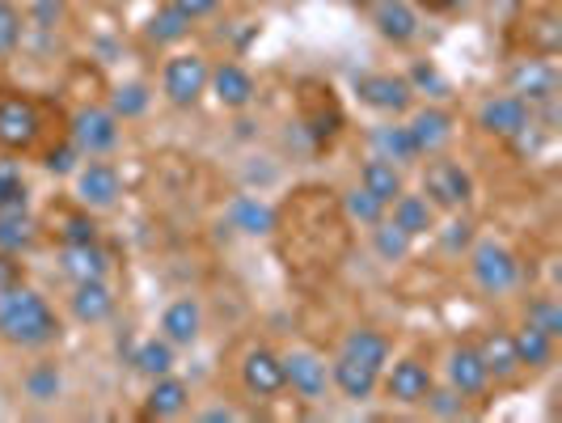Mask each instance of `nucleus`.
I'll use <instances>...</instances> for the list:
<instances>
[{"instance_id":"nucleus-22","label":"nucleus","mask_w":562,"mask_h":423,"mask_svg":"<svg viewBox=\"0 0 562 423\" xmlns=\"http://www.w3.org/2000/svg\"><path fill=\"white\" fill-rule=\"evenodd\" d=\"M191 411V386L166 372V377H153L148 381V394H144V420H182Z\"/></svg>"},{"instance_id":"nucleus-13","label":"nucleus","mask_w":562,"mask_h":423,"mask_svg":"<svg viewBox=\"0 0 562 423\" xmlns=\"http://www.w3.org/2000/svg\"><path fill=\"white\" fill-rule=\"evenodd\" d=\"M368 26L376 30L390 47H411L423 34V13L411 4V0H372L364 4Z\"/></svg>"},{"instance_id":"nucleus-38","label":"nucleus","mask_w":562,"mask_h":423,"mask_svg":"<svg viewBox=\"0 0 562 423\" xmlns=\"http://www.w3.org/2000/svg\"><path fill=\"white\" fill-rule=\"evenodd\" d=\"M452 221L445 229L436 225L431 229V237L440 242V251L445 254H461V251H470L474 246V221L470 216H461V212H449Z\"/></svg>"},{"instance_id":"nucleus-4","label":"nucleus","mask_w":562,"mask_h":423,"mask_svg":"<svg viewBox=\"0 0 562 423\" xmlns=\"http://www.w3.org/2000/svg\"><path fill=\"white\" fill-rule=\"evenodd\" d=\"M207 77H212V59L203 52H173L161 64V98L173 111H195L207 98Z\"/></svg>"},{"instance_id":"nucleus-32","label":"nucleus","mask_w":562,"mask_h":423,"mask_svg":"<svg viewBox=\"0 0 562 423\" xmlns=\"http://www.w3.org/2000/svg\"><path fill=\"white\" fill-rule=\"evenodd\" d=\"M368 246H372V254L381 258V263H406L411 254H415V237L406 233V229H397L390 216H381L376 225L368 229Z\"/></svg>"},{"instance_id":"nucleus-16","label":"nucleus","mask_w":562,"mask_h":423,"mask_svg":"<svg viewBox=\"0 0 562 423\" xmlns=\"http://www.w3.org/2000/svg\"><path fill=\"white\" fill-rule=\"evenodd\" d=\"M207 93L221 111H250L254 98H258V81L246 64L237 59H221L212 64V77H207Z\"/></svg>"},{"instance_id":"nucleus-42","label":"nucleus","mask_w":562,"mask_h":423,"mask_svg":"<svg viewBox=\"0 0 562 423\" xmlns=\"http://www.w3.org/2000/svg\"><path fill=\"white\" fill-rule=\"evenodd\" d=\"M30 203V187L22 178L18 162H0V208H26Z\"/></svg>"},{"instance_id":"nucleus-21","label":"nucleus","mask_w":562,"mask_h":423,"mask_svg":"<svg viewBox=\"0 0 562 423\" xmlns=\"http://www.w3.org/2000/svg\"><path fill=\"white\" fill-rule=\"evenodd\" d=\"M330 390H338V394L347 398V402H356V407H364V402H372V398L381 394V372L338 352L335 360H330Z\"/></svg>"},{"instance_id":"nucleus-28","label":"nucleus","mask_w":562,"mask_h":423,"mask_svg":"<svg viewBox=\"0 0 562 423\" xmlns=\"http://www.w3.org/2000/svg\"><path fill=\"white\" fill-rule=\"evenodd\" d=\"M191 30H195V22H191L187 13H178L166 0V4H157L153 18L144 22V43H148V47H161V52H166V47H182V43L191 38Z\"/></svg>"},{"instance_id":"nucleus-2","label":"nucleus","mask_w":562,"mask_h":423,"mask_svg":"<svg viewBox=\"0 0 562 423\" xmlns=\"http://www.w3.org/2000/svg\"><path fill=\"white\" fill-rule=\"evenodd\" d=\"M465 267H470V280L482 297H507L525 280L520 254L504 246L499 237H474V246L465 251Z\"/></svg>"},{"instance_id":"nucleus-27","label":"nucleus","mask_w":562,"mask_h":423,"mask_svg":"<svg viewBox=\"0 0 562 423\" xmlns=\"http://www.w3.org/2000/svg\"><path fill=\"white\" fill-rule=\"evenodd\" d=\"M342 356H351V360H360L368 368H381L394 360V343L385 331H376V326H351L347 335H342V347H338Z\"/></svg>"},{"instance_id":"nucleus-8","label":"nucleus","mask_w":562,"mask_h":423,"mask_svg":"<svg viewBox=\"0 0 562 423\" xmlns=\"http://www.w3.org/2000/svg\"><path fill=\"white\" fill-rule=\"evenodd\" d=\"M474 123H479L482 136H495V141H520V136L537 123V111L525 102V98H516L512 89H504V93L482 98Z\"/></svg>"},{"instance_id":"nucleus-46","label":"nucleus","mask_w":562,"mask_h":423,"mask_svg":"<svg viewBox=\"0 0 562 423\" xmlns=\"http://www.w3.org/2000/svg\"><path fill=\"white\" fill-rule=\"evenodd\" d=\"M199 423H237L241 420V411L233 407V402H212V407H203V411H195Z\"/></svg>"},{"instance_id":"nucleus-19","label":"nucleus","mask_w":562,"mask_h":423,"mask_svg":"<svg viewBox=\"0 0 562 423\" xmlns=\"http://www.w3.org/2000/svg\"><path fill=\"white\" fill-rule=\"evenodd\" d=\"M157 335L169 338L173 347H195L199 338H203V301L199 297H173L161 310Z\"/></svg>"},{"instance_id":"nucleus-14","label":"nucleus","mask_w":562,"mask_h":423,"mask_svg":"<svg viewBox=\"0 0 562 423\" xmlns=\"http://www.w3.org/2000/svg\"><path fill=\"white\" fill-rule=\"evenodd\" d=\"M507 89L516 98H525L529 107H550L559 98V68L550 56H525L516 59V68L507 73Z\"/></svg>"},{"instance_id":"nucleus-7","label":"nucleus","mask_w":562,"mask_h":423,"mask_svg":"<svg viewBox=\"0 0 562 423\" xmlns=\"http://www.w3.org/2000/svg\"><path fill=\"white\" fill-rule=\"evenodd\" d=\"M283 360V390L301 398V402H326L330 394V360L317 347H288L280 352Z\"/></svg>"},{"instance_id":"nucleus-17","label":"nucleus","mask_w":562,"mask_h":423,"mask_svg":"<svg viewBox=\"0 0 562 423\" xmlns=\"http://www.w3.org/2000/svg\"><path fill=\"white\" fill-rule=\"evenodd\" d=\"M406 132H411V141L419 148V157H436V153H445L457 136V119L452 111L445 107H411V119H406Z\"/></svg>"},{"instance_id":"nucleus-45","label":"nucleus","mask_w":562,"mask_h":423,"mask_svg":"<svg viewBox=\"0 0 562 423\" xmlns=\"http://www.w3.org/2000/svg\"><path fill=\"white\" fill-rule=\"evenodd\" d=\"M22 283H26V263H22V254L0 251V292L22 288Z\"/></svg>"},{"instance_id":"nucleus-24","label":"nucleus","mask_w":562,"mask_h":423,"mask_svg":"<svg viewBox=\"0 0 562 423\" xmlns=\"http://www.w3.org/2000/svg\"><path fill=\"white\" fill-rule=\"evenodd\" d=\"M474 347H479L482 365H486V372H491V381H495V386H507V381H516V377H520L516 347H512V331H507V326H491Z\"/></svg>"},{"instance_id":"nucleus-39","label":"nucleus","mask_w":562,"mask_h":423,"mask_svg":"<svg viewBox=\"0 0 562 423\" xmlns=\"http://www.w3.org/2000/svg\"><path fill=\"white\" fill-rule=\"evenodd\" d=\"M525 322L537 326V331H546L550 338H562V305L554 301V297H529Z\"/></svg>"},{"instance_id":"nucleus-48","label":"nucleus","mask_w":562,"mask_h":423,"mask_svg":"<svg viewBox=\"0 0 562 423\" xmlns=\"http://www.w3.org/2000/svg\"><path fill=\"white\" fill-rule=\"evenodd\" d=\"M411 4H415L419 13H452L461 0H411Z\"/></svg>"},{"instance_id":"nucleus-34","label":"nucleus","mask_w":562,"mask_h":423,"mask_svg":"<svg viewBox=\"0 0 562 423\" xmlns=\"http://www.w3.org/2000/svg\"><path fill=\"white\" fill-rule=\"evenodd\" d=\"M22 394L30 402H38V407H52L64 398V372H59L56 360H38V365H30L22 372Z\"/></svg>"},{"instance_id":"nucleus-49","label":"nucleus","mask_w":562,"mask_h":423,"mask_svg":"<svg viewBox=\"0 0 562 423\" xmlns=\"http://www.w3.org/2000/svg\"><path fill=\"white\" fill-rule=\"evenodd\" d=\"M106 4H132V0H106Z\"/></svg>"},{"instance_id":"nucleus-29","label":"nucleus","mask_w":562,"mask_h":423,"mask_svg":"<svg viewBox=\"0 0 562 423\" xmlns=\"http://www.w3.org/2000/svg\"><path fill=\"white\" fill-rule=\"evenodd\" d=\"M368 144H372V153L376 157H385V162H394V166H419V148L411 141V132H406V123H381V127H372L368 132Z\"/></svg>"},{"instance_id":"nucleus-47","label":"nucleus","mask_w":562,"mask_h":423,"mask_svg":"<svg viewBox=\"0 0 562 423\" xmlns=\"http://www.w3.org/2000/svg\"><path fill=\"white\" fill-rule=\"evenodd\" d=\"M178 13H187L191 22H203V18H212L216 9H221V0H169Z\"/></svg>"},{"instance_id":"nucleus-26","label":"nucleus","mask_w":562,"mask_h":423,"mask_svg":"<svg viewBox=\"0 0 562 423\" xmlns=\"http://www.w3.org/2000/svg\"><path fill=\"white\" fill-rule=\"evenodd\" d=\"M228 225L237 229L241 237H271L276 229H280V216H276V208L267 203V199L258 196H237L228 203Z\"/></svg>"},{"instance_id":"nucleus-35","label":"nucleus","mask_w":562,"mask_h":423,"mask_svg":"<svg viewBox=\"0 0 562 423\" xmlns=\"http://www.w3.org/2000/svg\"><path fill=\"white\" fill-rule=\"evenodd\" d=\"M52 233L59 237V246L98 242V221H93V212H89V208H81V203L72 199V208H59V212H52Z\"/></svg>"},{"instance_id":"nucleus-37","label":"nucleus","mask_w":562,"mask_h":423,"mask_svg":"<svg viewBox=\"0 0 562 423\" xmlns=\"http://www.w3.org/2000/svg\"><path fill=\"white\" fill-rule=\"evenodd\" d=\"M342 216L351 221V225H360V229H372L381 216H385V203L376 196H368L364 187L356 182L351 191H342Z\"/></svg>"},{"instance_id":"nucleus-10","label":"nucleus","mask_w":562,"mask_h":423,"mask_svg":"<svg viewBox=\"0 0 562 423\" xmlns=\"http://www.w3.org/2000/svg\"><path fill=\"white\" fill-rule=\"evenodd\" d=\"M431 386H436V372L423 356H397L381 368V394L394 407H423Z\"/></svg>"},{"instance_id":"nucleus-44","label":"nucleus","mask_w":562,"mask_h":423,"mask_svg":"<svg viewBox=\"0 0 562 423\" xmlns=\"http://www.w3.org/2000/svg\"><path fill=\"white\" fill-rule=\"evenodd\" d=\"M406 81L415 93H431V98H445L449 93V81L436 73V64H415L411 73H406Z\"/></svg>"},{"instance_id":"nucleus-12","label":"nucleus","mask_w":562,"mask_h":423,"mask_svg":"<svg viewBox=\"0 0 562 423\" xmlns=\"http://www.w3.org/2000/svg\"><path fill=\"white\" fill-rule=\"evenodd\" d=\"M356 98L364 102L368 111L402 119V114H411L419 93L411 89L406 73H364V77H356Z\"/></svg>"},{"instance_id":"nucleus-31","label":"nucleus","mask_w":562,"mask_h":423,"mask_svg":"<svg viewBox=\"0 0 562 423\" xmlns=\"http://www.w3.org/2000/svg\"><path fill=\"white\" fill-rule=\"evenodd\" d=\"M360 187H364L368 196H376L385 208L394 203L402 191H406V174H402V166H394V162H385V157H368L364 166H360Z\"/></svg>"},{"instance_id":"nucleus-25","label":"nucleus","mask_w":562,"mask_h":423,"mask_svg":"<svg viewBox=\"0 0 562 423\" xmlns=\"http://www.w3.org/2000/svg\"><path fill=\"white\" fill-rule=\"evenodd\" d=\"M385 216H390L397 229H406L415 242L431 237V229L440 225V212L427 203V196H423V191H402V196L385 208Z\"/></svg>"},{"instance_id":"nucleus-30","label":"nucleus","mask_w":562,"mask_h":423,"mask_svg":"<svg viewBox=\"0 0 562 423\" xmlns=\"http://www.w3.org/2000/svg\"><path fill=\"white\" fill-rule=\"evenodd\" d=\"M38 216L26 208H0V251L9 254H26L34 251V242H38Z\"/></svg>"},{"instance_id":"nucleus-40","label":"nucleus","mask_w":562,"mask_h":423,"mask_svg":"<svg viewBox=\"0 0 562 423\" xmlns=\"http://www.w3.org/2000/svg\"><path fill=\"white\" fill-rule=\"evenodd\" d=\"M423 407H427V411H431L436 420H461V415L470 411V398L457 394L449 381H445V386L436 381V386H431V394L423 398Z\"/></svg>"},{"instance_id":"nucleus-36","label":"nucleus","mask_w":562,"mask_h":423,"mask_svg":"<svg viewBox=\"0 0 562 423\" xmlns=\"http://www.w3.org/2000/svg\"><path fill=\"white\" fill-rule=\"evenodd\" d=\"M173 365H178V347H173L169 338H161V335L144 338L140 347L132 352V368L140 372L144 381H153V377H166V372H173Z\"/></svg>"},{"instance_id":"nucleus-3","label":"nucleus","mask_w":562,"mask_h":423,"mask_svg":"<svg viewBox=\"0 0 562 423\" xmlns=\"http://www.w3.org/2000/svg\"><path fill=\"white\" fill-rule=\"evenodd\" d=\"M43 141V111L22 89H0V153L26 157Z\"/></svg>"},{"instance_id":"nucleus-43","label":"nucleus","mask_w":562,"mask_h":423,"mask_svg":"<svg viewBox=\"0 0 562 423\" xmlns=\"http://www.w3.org/2000/svg\"><path fill=\"white\" fill-rule=\"evenodd\" d=\"M85 157L81 153H77V144L72 141H64L59 144V148H52V153H47V157H43V169H47V174H56V178H72V174H77V166H81Z\"/></svg>"},{"instance_id":"nucleus-6","label":"nucleus","mask_w":562,"mask_h":423,"mask_svg":"<svg viewBox=\"0 0 562 423\" xmlns=\"http://www.w3.org/2000/svg\"><path fill=\"white\" fill-rule=\"evenodd\" d=\"M72 199L81 208H89L93 216L114 212L123 203V174H119V166L106 162V157H85L77 174H72Z\"/></svg>"},{"instance_id":"nucleus-5","label":"nucleus","mask_w":562,"mask_h":423,"mask_svg":"<svg viewBox=\"0 0 562 423\" xmlns=\"http://www.w3.org/2000/svg\"><path fill=\"white\" fill-rule=\"evenodd\" d=\"M423 196H427V203H431L440 216L465 212V208L474 203V174L461 166V162L436 153V157L423 166Z\"/></svg>"},{"instance_id":"nucleus-18","label":"nucleus","mask_w":562,"mask_h":423,"mask_svg":"<svg viewBox=\"0 0 562 423\" xmlns=\"http://www.w3.org/2000/svg\"><path fill=\"white\" fill-rule=\"evenodd\" d=\"M114 258L102 242H77V246H59V276L68 283L81 280H111Z\"/></svg>"},{"instance_id":"nucleus-11","label":"nucleus","mask_w":562,"mask_h":423,"mask_svg":"<svg viewBox=\"0 0 562 423\" xmlns=\"http://www.w3.org/2000/svg\"><path fill=\"white\" fill-rule=\"evenodd\" d=\"M237 377H241V390L258 402H276L283 394V360L276 347L267 343H250L237 360Z\"/></svg>"},{"instance_id":"nucleus-33","label":"nucleus","mask_w":562,"mask_h":423,"mask_svg":"<svg viewBox=\"0 0 562 423\" xmlns=\"http://www.w3.org/2000/svg\"><path fill=\"white\" fill-rule=\"evenodd\" d=\"M106 107H111V114L119 123H136V119H144L148 107H153V85L140 81V77L119 81L111 89V98H106Z\"/></svg>"},{"instance_id":"nucleus-9","label":"nucleus","mask_w":562,"mask_h":423,"mask_svg":"<svg viewBox=\"0 0 562 423\" xmlns=\"http://www.w3.org/2000/svg\"><path fill=\"white\" fill-rule=\"evenodd\" d=\"M68 141L77 144L81 157H111L123 141V123L111 114V107H81L68 119Z\"/></svg>"},{"instance_id":"nucleus-20","label":"nucleus","mask_w":562,"mask_h":423,"mask_svg":"<svg viewBox=\"0 0 562 423\" xmlns=\"http://www.w3.org/2000/svg\"><path fill=\"white\" fill-rule=\"evenodd\" d=\"M114 305H119V297H114L111 280H81V283H72V292H68V313H72V322H81V326H102V322H111Z\"/></svg>"},{"instance_id":"nucleus-41","label":"nucleus","mask_w":562,"mask_h":423,"mask_svg":"<svg viewBox=\"0 0 562 423\" xmlns=\"http://www.w3.org/2000/svg\"><path fill=\"white\" fill-rule=\"evenodd\" d=\"M22 34H26V18L13 0H0V59H9L22 47Z\"/></svg>"},{"instance_id":"nucleus-15","label":"nucleus","mask_w":562,"mask_h":423,"mask_svg":"<svg viewBox=\"0 0 562 423\" xmlns=\"http://www.w3.org/2000/svg\"><path fill=\"white\" fill-rule=\"evenodd\" d=\"M445 381H449L461 398H470V402L486 398L491 394V386H495L474 343H452L449 352H445Z\"/></svg>"},{"instance_id":"nucleus-1","label":"nucleus","mask_w":562,"mask_h":423,"mask_svg":"<svg viewBox=\"0 0 562 423\" xmlns=\"http://www.w3.org/2000/svg\"><path fill=\"white\" fill-rule=\"evenodd\" d=\"M64 326L59 313L52 310V301L38 288H9L0 292V343L18 347V352H47L52 343H59Z\"/></svg>"},{"instance_id":"nucleus-23","label":"nucleus","mask_w":562,"mask_h":423,"mask_svg":"<svg viewBox=\"0 0 562 423\" xmlns=\"http://www.w3.org/2000/svg\"><path fill=\"white\" fill-rule=\"evenodd\" d=\"M512 347H516V365L520 372H546L559 360V338H550L546 331H537L529 322H520L512 331Z\"/></svg>"}]
</instances>
